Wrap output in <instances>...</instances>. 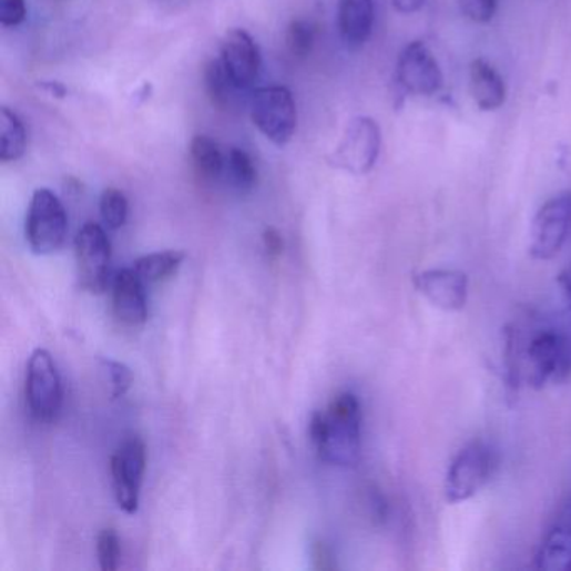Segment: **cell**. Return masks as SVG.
I'll return each mask as SVG.
<instances>
[{
  "mask_svg": "<svg viewBox=\"0 0 571 571\" xmlns=\"http://www.w3.org/2000/svg\"><path fill=\"white\" fill-rule=\"evenodd\" d=\"M308 436L322 461L356 466L363 449V407L356 394H339L327 411L314 412Z\"/></svg>",
  "mask_w": 571,
  "mask_h": 571,
  "instance_id": "cell-1",
  "label": "cell"
},
{
  "mask_svg": "<svg viewBox=\"0 0 571 571\" xmlns=\"http://www.w3.org/2000/svg\"><path fill=\"white\" fill-rule=\"evenodd\" d=\"M510 344V343H508ZM508 367L518 380L524 374L530 386L541 389L547 384H560L571 374V339L557 329L538 330L527 347L513 349L510 344Z\"/></svg>",
  "mask_w": 571,
  "mask_h": 571,
  "instance_id": "cell-2",
  "label": "cell"
},
{
  "mask_svg": "<svg viewBox=\"0 0 571 571\" xmlns=\"http://www.w3.org/2000/svg\"><path fill=\"white\" fill-rule=\"evenodd\" d=\"M498 456L488 442L466 445L446 472L445 494L449 503H465L481 491L497 471Z\"/></svg>",
  "mask_w": 571,
  "mask_h": 571,
  "instance_id": "cell-3",
  "label": "cell"
},
{
  "mask_svg": "<svg viewBox=\"0 0 571 571\" xmlns=\"http://www.w3.org/2000/svg\"><path fill=\"white\" fill-rule=\"evenodd\" d=\"M68 213L61 200L48 188L35 190L26 218V239L35 255H49L64 245Z\"/></svg>",
  "mask_w": 571,
  "mask_h": 571,
  "instance_id": "cell-4",
  "label": "cell"
},
{
  "mask_svg": "<svg viewBox=\"0 0 571 571\" xmlns=\"http://www.w3.org/2000/svg\"><path fill=\"white\" fill-rule=\"evenodd\" d=\"M380 128L369 116H357L349 121L339 146L327 160L334 169L350 175H367L376 166L380 154Z\"/></svg>",
  "mask_w": 571,
  "mask_h": 571,
  "instance_id": "cell-5",
  "label": "cell"
},
{
  "mask_svg": "<svg viewBox=\"0 0 571 571\" xmlns=\"http://www.w3.org/2000/svg\"><path fill=\"white\" fill-rule=\"evenodd\" d=\"M251 116L262 134L277 146H285L297 130V104L284 86H267L252 96Z\"/></svg>",
  "mask_w": 571,
  "mask_h": 571,
  "instance_id": "cell-6",
  "label": "cell"
},
{
  "mask_svg": "<svg viewBox=\"0 0 571 571\" xmlns=\"http://www.w3.org/2000/svg\"><path fill=\"white\" fill-rule=\"evenodd\" d=\"M26 400L35 421H55L61 412V376L48 350H34L29 359L28 374H26Z\"/></svg>",
  "mask_w": 571,
  "mask_h": 571,
  "instance_id": "cell-7",
  "label": "cell"
},
{
  "mask_svg": "<svg viewBox=\"0 0 571 571\" xmlns=\"http://www.w3.org/2000/svg\"><path fill=\"white\" fill-rule=\"evenodd\" d=\"M571 236V192L558 193L548 200L531 225V257L551 261L560 254Z\"/></svg>",
  "mask_w": 571,
  "mask_h": 571,
  "instance_id": "cell-8",
  "label": "cell"
},
{
  "mask_svg": "<svg viewBox=\"0 0 571 571\" xmlns=\"http://www.w3.org/2000/svg\"><path fill=\"white\" fill-rule=\"evenodd\" d=\"M75 261L81 287L101 294L110 285L111 243L106 230L88 222L75 236Z\"/></svg>",
  "mask_w": 571,
  "mask_h": 571,
  "instance_id": "cell-9",
  "label": "cell"
},
{
  "mask_svg": "<svg viewBox=\"0 0 571 571\" xmlns=\"http://www.w3.org/2000/svg\"><path fill=\"white\" fill-rule=\"evenodd\" d=\"M146 469V446L143 439L133 436L124 439L111 458L114 497L118 507L128 514H134L140 507L141 485Z\"/></svg>",
  "mask_w": 571,
  "mask_h": 571,
  "instance_id": "cell-10",
  "label": "cell"
},
{
  "mask_svg": "<svg viewBox=\"0 0 571 571\" xmlns=\"http://www.w3.org/2000/svg\"><path fill=\"white\" fill-rule=\"evenodd\" d=\"M396 81L400 90L415 96H435L441 91V68L428 45L415 41L397 59Z\"/></svg>",
  "mask_w": 571,
  "mask_h": 571,
  "instance_id": "cell-11",
  "label": "cell"
},
{
  "mask_svg": "<svg viewBox=\"0 0 571 571\" xmlns=\"http://www.w3.org/2000/svg\"><path fill=\"white\" fill-rule=\"evenodd\" d=\"M415 287L426 300L445 312H458L468 302L469 278L452 268H429L415 275Z\"/></svg>",
  "mask_w": 571,
  "mask_h": 571,
  "instance_id": "cell-12",
  "label": "cell"
},
{
  "mask_svg": "<svg viewBox=\"0 0 571 571\" xmlns=\"http://www.w3.org/2000/svg\"><path fill=\"white\" fill-rule=\"evenodd\" d=\"M222 62L239 91L248 90L257 81L262 68L261 49L243 29H232L222 41Z\"/></svg>",
  "mask_w": 571,
  "mask_h": 571,
  "instance_id": "cell-13",
  "label": "cell"
},
{
  "mask_svg": "<svg viewBox=\"0 0 571 571\" xmlns=\"http://www.w3.org/2000/svg\"><path fill=\"white\" fill-rule=\"evenodd\" d=\"M534 567L543 571H571V498L541 540Z\"/></svg>",
  "mask_w": 571,
  "mask_h": 571,
  "instance_id": "cell-14",
  "label": "cell"
},
{
  "mask_svg": "<svg viewBox=\"0 0 571 571\" xmlns=\"http://www.w3.org/2000/svg\"><path fill=\"white\" fill-rule=\"evenodd\" d=\"M144 282L134 268H123L113 281V310L118 320L136 327L147 318V300Z\"/></svg>",
  "mask_w": 571,
  "mask_h": 571,
  "instance_id": "cell-15",
  "label": "cell"
},
{
  "mask_svg": "<svg viewBox=\"0 0 571 571\" xmlns=\"http://www.w3.org/2000/svg\"><path fill=\"white\" fill-rule=\"evenodd\" d=\"M469 88L479 110L497 111L507 100L503 78L485 59H476L469 69Z\"/></svg>",
  "mask_w": 571,
  "mask_h": 571,
  "instance_id": "cell-16",
  "label": "cell"
},
{
  "mask_svg": "<svg viewBox=\"0 0 571 571\" xmlns=\"http://www.w3.org/2000/svg\"><path fill=\"white\" fill-rule=\"evenodd\" d=\"M373 0H339L340 35L349 48H363L373 34Z\"/></svg>",
  "mask_w": 571,
  "mask_h": 571,
  "instance_id": "cell-17",
  "label": "cell"
},
{
  "mask_svg": "<svg viewBox=\"0 0 571 571\" xmlns=\"http://www.w3.org/2000/svg\"><path fill=\"white\" fill-rule=\"evenodd\" d=\"M225 154L212 137L196 134L190 144V156L196 175L205 183H215L225 175Z\"/></svg>",
  "mask_w": 571,
  "mask_h": 571,
  "instance_id": "cell-18",
  "label": "cell"
},
{
  "mask_svg": "<svg viewBox=\"0 0 571 571\" xmlns=\"http://www.w3.org/2000/svg\"><path fill=\"white\" fill-rule=\"evenodd\" d=\"M185 261V254L179 251L156 252L144 255L134 262L133 268L144 284H157V282L172 278Z\"/></svg>",
  "mask_w": 571,
  "mask_h": 571,
  "instance_id": "cell-19",
  "label": "cell"
},
{
  "mask_svg": "<svg viewBox=\"0 0 571 571\" xmlns=\"http://www.w3.org/2000/svg\"><path fill=\"white\" fill-rule=\"evenodd\" d=\"M26 147H28V131L21 118L9 110L2 108V116H0V161L9 163V161H18L24 156Z\"/></svg>",
  "mask_w": 571,
  "mask_h": 571,
  "instance_id": "cell-20",
  "label": "cell"
},
{
  "mask_svg": "<svg viewBox=\"0 0 571 571\" xmlns=\"http://www.w3.org/2000/svg\"><path fill=\"white\" fill-rule=\"evenodd\" d=\"M225 176L239 193H248L257 185V166L243 147L232 146L225 154Z\"/></svg>",
  "mask_w": 571,
  "mask_h": 571,
  "instance_id": "cell-21",
  "label": "cell"
},
{
  "mask_svg": "<svg viewBox=\"0 0 571 571\" xmlns=\"http://www.w3.org/2000/svg\"><path fill=\"white\" fill-rule=\"evenodd\" d=\"M203 78H205L206 94H208L213 106L220 108V110H226V108H230L233 98H235L236 91L239 90L235 86V83H233L228 72H226L222 59L208 62Z\"/></svg>",
  "mask_w": 571,
  "mask_h": 571,
  "instance_id": "cell-22",
  "label": "cell"
},
{
  "mask_svg": "<svg viewBox=\"0 0 571 571\" xmlns=\"http://www.w3.org/2000/svg\"><path fill=\"white\" fill-rule=\"evenodd\" d=\"M101 218L110 230H118L124 226L130 213L126 195L121 190H104L100 200Z\"/></svg>",
  "mask_w": 571,
  "mask_h": 571,
  "instance_id": "cell-23",
  "label": "cell"
},
{
  "mask_svg": "<svg viewBox=\"0 0 571 571\" xmlns=\"http://www.w3.org/2000/svg\"><path fill=\"white\" fill-rule=\"evenodd\" d=\"M285 41H287L288 51L294 58H307L314 48L315 28L304 19L292 21Z\"/></svg>",
  "mask_w": 571,
  "mask_h": 571,
  "instance_id": "cell-24",
  "label": "cell"
},
{
  "mask_svg": "<svg viewBox=\"0 0 571 571\" xmlns=\"http://www.w3.org/2000/svg\"><path fill=\"white\" fill-rule=\"evenodd\" d=\"M120 538H118L116 531L106 528L98 537V558H100L101 570H116L118 564H120Z\"/></svg>",
  "mask_w": 571,
  "mask_h": 571,
  "instance_id": "cell-25",
  "label": "cell"
},
{
  "mask_svg": "<svg viewBox=\"0 0 571 571\" xmlns=\"http://www.w3.org/2000/svg\"><path fill=\"white\" fill-rule=\"evenodd\" d=\"M103 366L110 377L111 387H113V397L120 399L130 390L131 384H133V373L130 367L124 366L123 363H116V360L104 359Z\"/></svg>",
  "mask_w": 571,
  "mask_h": 571,
  "instance_id": "cell-26",
  "label": "cell"
},
{
  "mask_svg": "<svg viewBox=\"0 0 571 571\" xmlns=\"http://www.w3.org/2000/svg\"><path fill=\"white\" fill-rule=\"evenodd\" d=\"M462 14L469 21L486 24L498 11V0H458Z\"/></svg>",
  "mask_w": 571,
  "mask_h": 571,
  "instance_id": "cell-27",
  "label": "cell"
},
{
  "mask_svg": "<svg viewBox=\"0 0 571 571\" xmlns=\"http://www.w3.org/2000/svg\"><path fill=\"white\" fill-rule=\"evenodd\" d=\"M28 18L26 0H0V24L4 28H18Z\"/></svg>",
  "mask_w": 571,
  "mask_h": 571,
  "instance_id": "cell-28",
  "label": "cell"
},
{
  "mask_svg": "<svg viewBox=\"0 0 571 571\" xmlns=\"http://www.w3.org/2000/svg\"><path fill=\"white\" fill-rule=\"evenodd\" d=\"M264 245L267 251L268 257L278 258L284 252V238H282L281 232L274 226L265 230L264 232Z\"/></svg>",
  "mask_w": 571,
  "mask_h": 571,
  "instance_id": "cell-29",
  "label": "cell"
},
{
  "mask_svg": "<svg viewBox=\"0 0 571 571\" xmlns=\"http://www.w3.org/2000/svg\"><path fill=\"white\" fill-rule=\"evenodd\" d=\"M312 557H314V567L317 570H330V568H334L333 554H330L329 548L325 547L324 543L314 544Z\"/></svg>",
  "mask_w": 571,
  "mask_h": 571,
  "instance_id": "cell-30",
  "label": "cell"
},
{
  "mask_svg": "<svg viewBox=\"0 0 571 571\" xmlns=\"http://www.w3.org/2000/svg\"><path fill=\"white\" fill-rule=\"evenodd\" d=\"M557 282L558 285H560L561 297H563L568 310H571V264L567 265V267L560 272Z\"/></svg>",
  "mask_w": 571,
  "mask_h": 571,
  "instance_id": "cell-31",
  "label": "cell"
},
{
  "mask_svg": "<svg viewBox=\"0 0 571 571\" xmlns=\"http://www.w3.org/2000/svg\"><path fill=\"white\" fill-rule=\"evenodd\" d=\"M392 4L400 14H415V12L421 11L426 0H392Z\"/></svg>",
  "mask_w": 571,
  "mask_h": 571,
  "instance_id": "cell-32",
  "label": "cell"
},
{
  "mask_svg": "<svg viewBox=\"0 0 571 571\" xmlns=\"http://www.w3.org/2000/svg\"><path fill=\"white\" fill-rule=\"evenodd\" d=\"M41 88L44 91H48L51 96L55 98H64L68 94V90L62 86L61 83H55V81H49V83H41Z\"/></svg>",
  "mask_w": 571,
  "mask_h": 571,
  "instance_id": "cell-33",
  "label": "cell"
}]
</instances>
